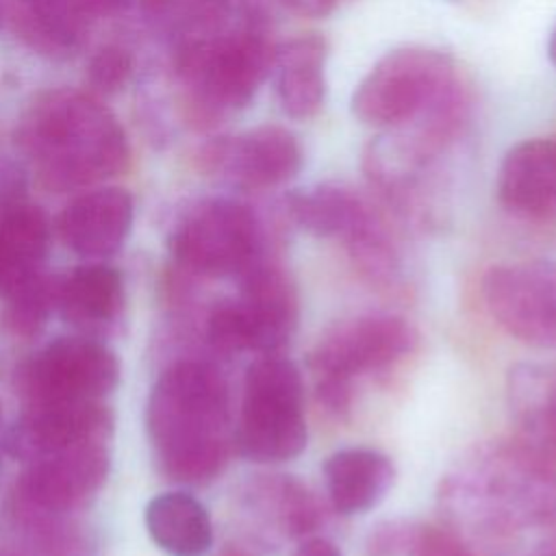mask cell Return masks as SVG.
<instances>
[{
    "label": "cell",
    "instance_id": "obj_33",
    "mask_svg": "<svg viewBox=\"0 0 556 556\" xmlns=\"http://www.w3.org/2000/svg\"><path fill=\"white\" fill-rule=\"evenodd\" d=\"M547 56H549L552 65L556 67V26H554V30L549 35V41H547Z\"/></svg>",
    "mask_w": 556,
    "mask_h": 556
},
{
    "label": "cell",
    "instance_id": "obj_18",
    "mask_svg": "<svg viewBox=\"0 0 556 556\" xmlns=\"http://www.w3.org/2000/svg\"><path fill=\"white\" fill-rule=\"evenodd\" d=\"M326 39L308 33L276 46L271 80L280 109L293 119L317 115L326 102Z\"/></svg>",
    "mask_w": 556,
    "mask_h": 556
},
{
    "label": "cell",
    "instance_id": "obj_8",
    "mask_svg": "<svg viewBox=\"0 0 556 556\" xmlns=\"http://www.w3.org/2000/svg\"><path fill=\"white\" fill-rule=\"evenodd\" d=\"M176 261L208 278L241 276L263 256V230L256 213L232 198L193 204L169 239Z\"/></svg>",
    "mask_w": 556,
    "mask_h": 556
},
{
    "label": "cell",
    "instance_id": "obj_27",
    "mask_svg": "<svg viewBox=\"0 0 556 556\" xmlns=\"http://www.w3.org/2000/svg\"><path fill=\"white\" fill-rule=\"evenodd\" d=\"M406 556H473L454 534L424 526L406 543Z\"/></svg>",
    "mask_w": 556,
    "mask_h": 556
},
{
    "label": "cell",
    "instance_id": "obj_25",
    "mask_svg": "<svg viewBox=\"0 0 556 556\" xmlns=\"http://www.w3.org/2000/svg\"><path fill=\"white\" fill-rule=\"evenodd\" d=\"M4 295L9 298L11 324L17 332L30 334L43 324L48 311L52 308V302H56V287L39 271H35L13 285Z\"/></svg>",
    "mask_w": 556,
    "mask_h": 556
},
{
    "label": "cell",
    "instance_id": "obj_30",
    "mask_svg": "<svg viewBox=\"0 0 556 556\" xmlns=\"http://www.w3.org/2000/svg\"><path fill=\"white\" fill-rule=\"evenodd\" d=\"M80 13L87 17H109L128 7L130 0H74Z\"/></svg>",
    "mask_w": 556,
    "mask_h": 556
},
{
    "label": "cell",
    "instance_id": "obj_17",
    "mask_svg": "<svg viewBox=\"0 0 556 556\" xmlns=\"http://www.w3.org/2000/svg\"><path fill=\"white\" fill-rule=\"evenodd\" d=\"M132 217V195L119 187H104L70 202L61 213L59 230L76 254L102 258L124 245Z\"/></svg>",
    "mask_w": 556,
    "mask_h": 556
},
{
    "label": "cell",
    "instance_id": "obj_23",
    "mask_svg": "<svg viewBox=\"0 0 556 556\" xmlns=\"http://www.w3.org/2000/svg\"><path fill=\"white\" fill-rule=\"evenodd\" d=\"M510 406L534 452L556 454V367L521 365L510 371Z\"/></svg>",
    "mask_w": 556,
    "mask_h": 556
},
{
    "label": "cell",
    "instance_id": "obj_6",
    "mask_svg": "<svg viewBox=\"0 0 556 556\" xmlns=\"http://www.w3.org/2000/svg\"><path fill=\"white\" fill-rule=\"evenodd\" d=\"M413 343L410 324L397 315H363L334 326L308 358L319 400L334 413L348 410L354 382L387 371Z\"/></svg>",
    "mask_w": 556,
    "mask_h": 556
},
{
    "label": "cell",
    "instance_id": "obj_10",
    "mask_svg": "<svg viewBox=\"0 0 556 556\" xmlns=\"http://www.w3.org/2000/svg\"><path fill=\"white\" fill-rule=\"evenodd\" d=\"M119 380L115 354L85 337H61L35 354L22 371V389L35 404L96 402Z\"/></svg>",
    "mask_w": 556,
    "mask_h": 556
},
{
    "label": "cell",
    "instance_id": "obj_7",
    "mask_svg": "<svg viewBox=\"0 0 556 556\" xmlns=\"http://www.w3.org/2000/svg\"><path fill=\"white\" fill-rule=\"evenodd\" d=\"M458 83L456 65L447 52L428 46H402L387 52L356 85L350 109L365 126H400Z\"/></svg>",
    "mask_w": 556,
    "mask_h": 556
},
{
    "label": "cell",
    "instance_id": "obj_13",
    "mask_svg": "<svg viewBox=\"0 0 556 556\" xmlns=\"http://www.w3.org/2000/svg\"><path fill=\"white\" fill-rule=\"evenodd\" d=\"M478 486V513L489 526H519L545 517L552 508V482L536 452H502L482 458L469 471Z\"/></svg>",
    "mask_w": 556,
    "mask_h": 556
},
{
    "label": "cell",
    "instance_id": "obj_24",
    "mask_svg": "<svg viewBox=\"0 0 556 556\" xmlns=\"http://www.w3.org/2000/svg\"><path fill=\"white\" fill-rule=\"evenodd\" d=\"M56 302L72 321H109L122 304V278L109 265H83L56 285Z\"/></svg>",
    "mask_w": 556,
    "mask_h": 556
},
{
    "label": "cell",
    "instance_id": "obj_19",
    "mask_svg": "<svg viewBox=\"0 0 556 556\" xmlns=\"http://www.w3.org/2000/svg\"><path fill=\"white\" fill-rule=\"evenodd\" d=\"M326 493L339 515H365L376 508L395 482L391 458L371 447H345L324 463Z\"/></svg>",
    "mask_w": 556,
    "mask_h": 556
},
{
    "label": "cell",
    "instance_id": "obj_15",
    "mask_svg": "<svg viewBox=\"0 0 556 556\" xmlns=\"http://www.w3.org/2000/svg\"><path fill=\"white\" fill-rule=\"evenodd\" d=\"M102 430L104 413L96 402H41L13 424L4 447L11 456L33 463L91 441Z\"/></svg>",
    "mask_w": 556,
    "mask_h": 556
},
{
    "label": "cell",
    "instance_id": "obj_16",
    "mask_svg": "<svg viewBox=\"0 0 556 556\" xmlns=\"http://www.w3.org/2000/svg\"><path fill=\"white\" fill-rule=\"evenodd\" d=\"M106 467V452L91 439L33 460L22 489L41 508L67 510L104 482Z\"/></svg>",
    "mask_w": 556,
    "mask_h": 556
},
{
    "label": "cell",
    "instance_id": "obj_29",
    "mask_svg": "<svg viewBox=\"0 0 556 556\" xmlns=\"http://www.w3.org/2000/svg\"><path fill=\"white\" fill-rule=\"evenodd\" d=\"M300 17H326L334 11L337 0H278Z\"/></svg>",
    "mask_w": 556,
    "mask_h": 556
},
{
    "label": "cell",
    "instance_id": "obj_2",
    "mask_svg": "<svg viewBox=\"0 0 556 556\" xmlns=\"http://www.w3.org/2000/svg\"><path fill=\"white\" fill-rule=\"evenodd\" d=\"M148 432L165 476L189 484L213 480L235 439L224 376L200 361L169 367L150 393Z\"/></svg>",
    "mask_w": 556,
    "mask_h": 556
},
{
    "label": "cell",
    "instance_id": "obj_20",
    "mask_svg": "<svg viewBox=\"0 0 556 556\" xmlns=\"http://www.w3.org/2000/svg\"><path fill=\"white\" fill-rule=\"evenodd\" d=\"M146 528L169 556H204L213 545V523L206 508L189 493L172 491L150 500Z\"/></svg>",
    "mask_w": 556,
    "mask_h": 556
},
{
    "label": "cell",
    "instance_id": "obj_34",
    "mask_svg": "<svg viewBox=\"0 0 556 556\" xmlns=\"http://www.w3.org/2000/svg\"><path fill=\"white\" fill-rule=\"evenodd\" d=\"M4 9H7V2L0 0V26H2V20H4Z\"/></svg>",
    "mask_w": 556,
    "mask_h": 556
},
{
    "label": "cell",
    "instance_id": "obj_12",
    "mask_svg": "<svg viewBox=\"0 0 556 556\" xmlns=\"http://www.w3.org/2000/svg\"><path fill=\"white\" fill-rule=\"evenodd\" d=\"M285 215L315 237L341 239L371 269L389 263V245L380 224L367 204L348 187L319 182L295 189L285 195Z\"/></svg>",
    "mask_w": 556,
    "mask_h": 556
},
{
    "label": "cell",
    "instance_id": "obj_4",
    "mask_svg": "<svg viewBox=\"0 0 556 556\" xmlns=\"http://www.w3.org/2000/svg\"><path fill=\"white\" fill-rule=\"evenodd\" d=\"M308 443L304 378L280 354H261L245 371L235 445L254 463L298 458Z\"/></svg>",
    "mask_w": 556,
    "mask_h": 556
},
{
    "label": "cell",
    "instance_id": "obj_31",
    "mask_svg": "<svg viewBox=\"0 0 556 556\" xmlns=\"http://www.w3.org/2000/svg\"><path fill=\"white\" fill-rule=\"evenodd\" d=\"M291 556H343L341 549L324 539V536H308L304 541H300V545L295 547V552Z\"/></svg>",
    "mask_w": 556,
    "mask_h": 556
},
{
    "label": "cell",
    "instance_id": "obj_1",
    "mask_svg": "<svg viewBox=\"0 0 556 556\" xmlns=\"http://www.w3.org/2000/svg\"><path fill=\"white\" fill-rule=\"evenodd\" d=\"M17 146L43 187L78 189L128 167L130 146L117 117L91 93L50 89L35 98L17 124Z\"/></svg>",
    "mask_w": 556,
    "mask_h": 556
},
{
    "label": "cell",
    "instance_id": "obj_9",
    "mask_svg": "<svg viewBox=\"0 0 556 556\" xmlns=\"http://www.w3.org/2000/svg\"><path fill=\"white\" fill-rule=\"evenodd\" d=\"M482 300L506 334L536 350H556V263L493 265L482 278Z\"/></svg>",
    "mask_w": 556,
    "mask_h": 556
},
{
    "label": "cell",
    "instance_id": "obj_14",
    "mask_svg": "<svg viewBox=\"0 0 556 556\" xmlns=\"http://www.w3.org/2000/svg\"><path fill=\"white\" fill-rule=\"evenodd\" d=\"M495 191L508 213L556 224V135L515 143L500 163Z\"/></svg>",
    "mask_w": 556,
    "mask_h": 556
},
{
    "label": "cell",
    "instance_id": "obj_28",
    "mask_svg": "<svg viewBox=\"0 0 556 556\" xmlns=\"http://www.w3.org/2000/svg\"><path fill=\"white\" fill-rule=\"evenodd\" d=\"M28 202L26 169L11 156H0V217Z\"/></svg>",
    "mask_w": 556,
    "mask_h": 556
},
{
    "label": "cell",
    "instance_id": "obj_22",
    "mask_svg": "<svg viewBox=\"0 0 556 556\" xmlns=\"http://www.w3.org/2000/svg\"><path fill=\"white\" fill-rule=\"evenodd\" d=\"M50 245L46 213L30 202L15 206L0 217V291L39 271Z\"/></svg>",
    "mask_w": 556,
    "mask_h": 556
},
{
    "label": "cell",
    "instance_id": "obj_32",
    "mask_svg": "<svg viewBox=\"0 0 556 556\" xmlns=\"http://www.w3.org/2000/svg\"><path fill=\"white\" fill-rule=\"evenodd\" d=\"M528 556H556V543H545L532 549Z\"/></svg>",
    "mask_w": 556,
    "mask_h": 556
},
{
    "label": "cell",
    "instance_id": "obj_5",
    "mask_svg": "<svg viewBox=\"0 0 556 556\" xmlns=\"http://www.w3.org/2000/svg\"><path fill=\"white\" fill-rule=\"evenodd\" d=\"M239 278V295L217 304L208 315L206 337L226 354H276L298 328L300 298L295 285L280 265L265 256Z\"/></svg>",
    "mask_w": 556,
    "mask_h": 556
},
{
    "label": "cell",
    "instance_id": "obj_11",
    "mask_svg": "<svg viewBox=\"0 0 556 556\" xmlns=\"http://www.w3.org/2000/svg\"><path fill=\"white\" fill-rule=\"evenodd\" d=\"M200 161L206 172L243 191H263L298 176L304 152L298 137L276 124L208 141Z\"/></svg>",
    "mask_w": 556,
    "mask_h": 556
},
{
    "label": "cell",
    "instance_id": "obj_26",
    "mask_svg": "<svg viewBox=\"0 0 556 556\" xmlns=\"http://www.w3.org/2000/svg\"><path fill=\"white\" fill-rule=\"evenodd\" d=\"M132 54L122 46L98 48L87 63V83L93 91L111 96L122 91L132 76Z\"/></svg>",
    "mask_w": 556,
    "mask_h": 556
},
{
    "label": "cell",
    "instance_id": "obj_21",
    "mask_svg": "<svg viewBox=\"0 0 556 556\" xmlns=\"http://www.w3.org/2000/svg\"><path fill=\"white\" fill-rule=\"evenodd\" d=\"M17 35L35 52L46 56H70L78 50L85 15L74 0H13Z\"/></svg>",
    "mask_w": 556,
    "mask_h": 556
},
{
    "label": "cell",
    "instance_id": "obj_3",
    "mask_svg": "<svg viewBox=\"0 0 556 556\" xmlns=\"http://www.w3.org/2000/svg\"><path fill=\"white\" fill-rule=\"evenodd\" d=\"M276 46L269 20L241 22L208 39L176 41L174 70L193 119L211 126L248 106L271 74Z\"/></svg>",
    "mask_w": 556,
    "mask_h": 556
}]
</instances>
